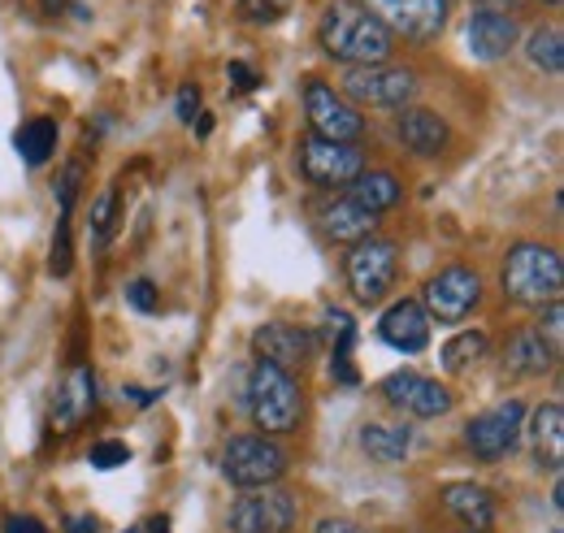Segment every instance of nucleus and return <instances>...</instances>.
<instances>
[{
    "instance_id": "nucleus-31",
    "label": "nucleus",
    "mask_w": 564,
    "mask_h": 533,
    "mask_svg": "<svg viewBox=\"0 0 564 533\" xmlns=\"http://www.w3.org/2000/svg\"><path fill=\"white\" fill-rule=\"evenodd\" d=\"M127 300H131V308H140V313H156V308H161V295H156V286H152L148 278L127 286Z\"/></svg>"
},
{
    "instance_id": "nucleus-34",
    "label": "nucleus",
    "mask_w": 564,
    "mask_h": 533,
    "mask_svg": "<svg viewBox=\"0 0 564 533\" xmlns=\"http://www.w3.org/2000/svg\"><path fill=\"white\" fill-rule=\"evenodd\" d=\"M226 74H230V83H235L239 91H252V87H257V74L243 66V62H230V69H226Z\"/></svg>"
},
{
    "instance_id": "nucleus-29",
    "label": "nucleus",
    "mask_w": 564,
    "mask_h": 533,
    "mask_svg": "<svg viewBox=\"0 0 564 533\" xmlns=\"http://www.w3.org/2000/svg\"><path fill=\"white\" fill-rule=\"evenodd\" d=\"M534 330L547 338V347H552V351H561V338H564V308H561V300H556V304H543V322H539Z\"/></svg>"
},
{
    "instance_id": "nucleus-24",
    "label": "nucleus",
    "mask_w": 564,
    "mask_h": 533,
    "mask_svg": "<svg viewBox=\"0 0 564 533\" xmlns=\"http://www.w3.org/2000/svg\"><path fill=\"white\" fill-rule=\"evenodd\" d=\"M13 148L22 152L26 165H44L57 152V122L53 118H31L22 131L13 134Z\"/></svg>"
},
{
    "instance_id": "nucleus-11",
    "label": "nucleus",
    "mask_w": 564,
    "mask_h": 533,
    "mask_svg": "<svg viewBox=\"0 0 564 533\" xmlns=\"http://www.w3.org/2000/svg\"><path fill=\"white\" fill-rule=\"evenodd\" d=\"M300 170L313 187H348L365 170V156L356 143H335V139H304L300 143Z\"/></svg>"
},
{
    "instance_id": "nucleus-23",
    "label": "nucleus",
    "mask_w": 564,
    "mask_h": 533,
    "mask_svg": "<svg viewBox=\"0 0 564 533\" xmlns=\"http://www.w3.org/2000/svg\"><path fill=\"white\" fill-rule=\"evenodd\" d=\"M91 407H96V378H91L87 369H74L66 391L57 395V425L70 429V425H78Z\"/></svg>"
},
{
    "instance_id": "nucleus-38",
    "label": "nucleus",
    "mask_w": 564,
    "mask_h": 533,
    "mask_svg": "<svg viewBox=\"0 0 564 533\" xmlns=\"http://www.w3.org/2000/svg\"><path fill=\"white\" fill-rule=\"evenodd\" d=\"M48 9H57V0H48Z\"/></svg>"
},
{
    "instance_id": "nucleus-19",
    "label": "nucleus",
    "mask_w": 564,
    "mask_h": 533,
    "mask_svg": "<svg viewBox=\"0 0 564 533\" xmlns=\"http://www.w3.org/2000/svg\"><path fill=\"white\" fill-rule=\"evenodd\" d=\"M322 230H326L335 243H360V239H373L378 217L365 213V208L352 200H335L330 208H322Z\"/></svg>"
},
{
    "instance_id": "nucleus-37",
    "label": "nucleus",
    "mask_w": 564,
    "mask_h": 533,
    "mask_svg": "<svg viewBox=\"0 0 564 533\" xmlns=\"http://www.w3.org/2000/svg\"><path fill=\"white\" fill-rule=\"evenodd\" d=\"M317 533H360V530H356L352 521H322Z\"/></svg>"
},
{
    "instance_id": "nucleus-9",
    "label": "nucleus",
    "mask_w": 564,
    "mask_h": 533,
    "mask_svg": "<svg viewBox=\"0 0 564 533\" xmlns=\"http://www.w3.org/2000/svg\"><path fill=\"white\" fill-rule=\"evenodd\" d=\"M360 9L373 13L391 31V40L404 35L413 44H425L447 26V0H360Z\"/></svg>"
},
{
    "instance_id": "nucleus-14",
    "label": "nucleus",
    "mask_w": 564,
    "mask_h": 533,
    "mask_svg": "<svg viewBox=\"0 0 564 533\" xmlns=\"http://www.w3.org/2000/svg\"><path fill=\"white\" fill-rule=\"evenodd\" d=\"M378 334H382L387 347H395L404 356H417V351H425V342H430V317H425V308L417 300H400V304H391L382 313Z\"/></svg>"
},
{
    "instance_id": "nucleus-20",
    "label": "nucleus",
    "mask_w": 564,
    "mask_h": 533,
    "mask_svg": "<svg viewBox=\"0 0 564 533\" xmlns=\"http://www.w3.org/2000/svg\"><path fill=\"white\" fill-rule=\"evenodd\" d=\"M530 438H534L539 465L552 468V472H561V465H564V412H561V403H543V407L534 412V429H530Z\"/></svg>"
},
{
    "instance_id": "nucleus-5",
    "label": "nucleus",
    "mask_w": 564,
    "mask_h": 533,
    "mask_svg": "<svg viewBox=\"0 0 564 533\" xmlns=\"http://www.w3.org/2000/svg\"><path fill=\"white\" fill-rule=\"evenodd\" d=\"M344 100L373 109H409L417 100V74L404 66H356L344 74Z\"/></svg>"
},
{
    "instance_id": "nucleus-4",
    "label": "nucleus",
    "mask_w": 564,
    "mask_h": 533,
    "mask_svg": "<svg viewBox=\"0 0 564 533\" xmlns=\"http://www.w3.org/2000/svg\"><path fill=\"white\" fill-rule=\"evenodd\" d=\"M221 472L239 490H261V486H274L282 472H286V452H282L274 438H265V434H243V438H230L226 443Z\"/></svg>"
},
{
    "instance_id": "nucleus-28",
    "label": "nucleus",
    "mask_w": 564,
    "mask_h": 533,
    "mask_svg": "<svg viewBox=\"0 0 564 533\" xmlns=\"http://www.w3.org/2000/svg\"><path fill=\"white\" fill-rule=\"evenodd\" d=\"M113 187L109 192H100L96 204H91V243H105L109 239V226H113Z\"/></svg>"
},
{
    "instance_id": "nucleus-1",
    "label": "nucleus",
    "mask_w": 564,
    "mask_h": 533,
    "mask_svg": "<svg viewBox=\"0 0 564 533\" xmlns=\"http://www.w3.org/2000/svg\"><path fill=\"white\" fill-rule=\"evenodd\" d=\"M317 40H322L326 57L344 62L348 69L387 66V57H391V48H395L391 31H387L373 13H365L356 0H335V4L326 9Z\"/></svg>"
},
{
    "instance_id": "nucleus-7",
    "label": "nucleus",
    "mask_w": 564,
    "mask_h": 533,
    "mask_svg": "<svg viewBox=\"0 0 564 533\" xmlns=\"http://www.w3.org/2000/svg\"><path fill=\"white\" fill-rule=\"evenodd\" d=\"M478 300H482V278L465 265H452L443 269V273H434L422 291L425 317L430 322H443V326L465 322L478 308Z\"/></svg>"
},
{
    "instance_id": "nucleus-8",
    "label": "nucleus",
    "mask_w": 564,
    "mask_h": 533,
    "mask_svg": "<svg viewBox=\"0 0 564 533\" xmlns=\"http://www.w3.org/2000/svg\"><path fill=\"white\" fill-rule=\"evenodd\" d=\"M395 269H400V252L391 239H360L348 257V286L360 304H378L395 286Z\"/></svg>"
},
{
    "instance_id": "nucleus-27",
    "label": "nucleus",
    "mask_w": 564,
    "mask_h": 533,
    "mask_svg": "<svg viewBox=\"0 0 564 533\" xmlns=\"http://www.w3.org/2000/svg\"><path fill=\"white\" fill-rule=\"evenodd\" d=\"M404 407L413 412V416H443L447 407H452V391L447 387H438L434 378H417L413 382V391H409V400H404Z\"/></svg>"
},
{
    "instance_id": "nucleus-21",
    "label": "nucleus",
    "mask_w": 564,
    "mask_h": 533,
    "mask_svg": "<svg viewBox=\"0 0 564 533\" xmlns=\"http://www.w3.org/2000/svg\"><path fill=\"white\" fill-rule=\"evenodd\" d=\"M348 200L378 217V213H387V208L400 204V178L387 174V170H360L352 178V196Z\"/></svg>"
},
{
    "instance_id": "nucleus-6",
    "label": "nucleus",
    "mask_w": 564,
    "mask_h": 533,
    "mask_svg": "<svg viewBox=\"0 0 564 533\" xmlns=\"http://www.w3.org/2000/svg\"><path fill=\"white\" fill-rule=\"evenodd\" d=\"M304 113L317 139H335V143H352L365 134V118L352 100H344V91H335L322 78H304Z\"/></svg>"
},
{
    "instance_id": "nucleus-3",
    "label": "nucleus",
    "mask_w": 564,
    "mask_h": 533,
    "mask_svg": "<svg viewBox=\"0 0 564 533\" xmlns=\"http://www.w3.org/2000/svg\"><path fill=\"white\" fill-rule=\"evenodd\" d=\"M248 412H252L257 429L291 434L300 425V382L286 369H274V365L257 360L252 378H248Z\"/></svg>"
},
{
    "instance_id": "nucleus-40",
    "label": "nucleus",
    "mask_w": 564,
    "mask_h": 533,
    "mask_svg": "<svg viewBox=\"0 0 564 533\" xmlns=\"http://www.w3.org/2000/svg\"><path fill=\"white\" fill-rule=\"evenodd\" d=\"M127 533H140V530H127Z\"/></svg>"
},
{
    "instance_id": "nucleus-36",
    "label": "nucleus",
    "mask_w": 564,
    "mask_h": 533,
    "mask_svg": "<svg viewBox=\"0 0 564 533\" xmlns=\"http://www.w3.org/2000/svg\"><path fill=\"white\" fill-rule=\"evenodd\" d=\"M66 530L70 533H96V516H70V521H66Z\"/></svg>"
},
{
    "instance_id": "nucleus-22",
    "label": "nucleus",
    "mask_w": 564,
    "mask_h": 533,
    "mask_svg": "<svg viewBox=\"0 0 564 533\" xmlns=\"http://www.w3.org/2000/svg\"><path fill=\"white\" fill-rule=\"evenodd\" d=\"M360 447L378 465H400L409 456V447H413V434L404 425H365L360 429Z\"/></svg>"
},
{
    "instance_id": "nucleus-32",
    "label": "nucleus",
    "mask_w": 564,
    "mask_h": 533,
    "mask_svg": "<svg viewBox=\"0 0 564 533\" xmlns=\"http://www.w3.org/2000/svg\"><path fill=\"white\" fill-rule=\"evenodd\" d=\"M239 9H243V18H252V22H274V18H279V4H274V0H239Z\"/></svg>"
},
{
    "instance_id": "nucleus-12",
    "label": "nucleus",
    "mask_w": 564,
    "mask_h": 533,
    "mask_svg": "<svg viewBox=\"0 0 564 533\" xmlns=\"http://www.w3.org/2000/svg\"><path fill=\"white\" fill-rule=\"evenodd\" d=\"M521 425H525V403L508 400L491 407V412H482V416H474L465 425V443H469V452L478 460H499V456H508L517 447Z\"/></svg>"
},
{
    "instance_id": "nucleus-35",
    "label": "nucleus",
    "mask_w": 564,
    "mask_h": 533,
    "mask_svg": "<svg viewBox=\"0 0 564 533\" xmlns=\"http://www.w3.org/2000/svg\"><path fill=\"white\" fill-rule=\"evenodd\" d=\"M4 533H44V525H40L35 516H13V521L4 525Z\"/></svg>"
},
{
    "instance_id": "nucleus-16",
    "label": "nucleus",
    "mask_w": 564,
    "mask_h": 533,
    "mask_svg": "<svg viewBox=\"0 0 564 533\" xmlns=\"http://www.w3.org/2000/svg\"><path fill=\"white\" fill-rule=\"evenodd\" d=\"M443 508H447L460 525H469L474 533H487L495 525L491 490H482V486H474V481H452V486H443Z\"/></svg>"
},
{
    "instance_id": "nucleus-25",
    "label": "nucleus",
    "mask_w": 564,
    "mask_h": 533,
    "mask_svg": "<svg viewBox=\"0 0 564 533\" xmlns=\"http://www.w3.org/2000/svg\"><path fill=\"white\" fill-rule=\"evenodd\" d=\"M482 356H487V334L465 330L443 347V369H447V373H465V369H469V365H478Z\"/></svg>"
},
{
    "instance_id": "nucleus-33",
    "label": "nucleus",
    "mask_w": 564,
    "mask_h": 533,
    "mask_svg": "<svg viewBox=\"0 0 564 533\" xmlns=\"http://www.w3.org/2000/svg\"><path fill=\"white\" fill-rule=\"evenodd\" d=\"M196 109H200V91L196 87H183L178 91V118L183 122H196Z\"/></svg>"
},
{
    "instance_id": "nucleus-13",
    "label": "nucleus",
    "mask_w": 564,
    "mask_h": 533,
    "mask_svg": "<svg viewBox=\"0 0 564 533\" xmlns=\"http://www.w3.org/2000/svg\"><path fill=\"white\" fill-rule=\"evenodd\" d=\"M252 351H257V360H265V365H274V369H295V365H304L308 356H313V334L300 330V326H261V330L252 334Z\"/></svg>"
},
{
    "instance_id": "nucleus-18",
    "label": "nucleus",
    "mask_w": 564,
    "mask_h": 533,
    "mask_svg": "<svg viewBox=\"0 0 564 533\" xmlns=\"http://www.w3.org/2000/svg\"><path fill=\"white\" fill-rule=\"evenodd\" d=\"M503 360H508V373H517V378H539V373H547V369L556 365V351L547 347V338L539 330H521V334H512Z\"/></svg>"
},
{
    "instance_id": "nucleus-30",
    "label": "nucleus",
    "mask_w": 564,
    "mask_h": 533,
    "mask_svg": "<svg viewBox=\"0 0 564 533\" xmlns=\"http://www.w3.org/2000/svg\"><path fill=\"white\" fill-rule=\"evenodd\" d=\"M87 460H91L96 468H122L127 460H131V447H127V443H96Z\"/></svg>"
},
{
    "instance_id": "nucleus-2",
    "label": "nucleus",
    "mask_w": 564,
    "mask_h": 533,
    "mask_svg": "<svg viewBox=\"0 0 564 533\" xmlns=\"http://www.w3.org/2000/svg\"><path fill=\"white\" fill-rule=\"evenodd\" d=\"M564 286V261L556 248L543 243H517L503 261V295L525 308L556 304Z\"/></svg>"
},
{
    "instance_id": "nucleus-39",
    "label": "nucleus",
    "mask_w": 564,
    "mask_h": 533,
    "mask_svg": "<svg viewBox=\"0 0 564 533\" xmlns=\"http://www.w3.org/2000/svg\"><path fill=\"white\" fill-rule=\"evenodd\" d=\"M543 4H561V0H543Z\"/></svg>"
},
{
    "instance_id": "nucleus-26",
    "label": "nucleus",
    "mask_w": 564,
    "mask_h": 533,
    "mask_svg": "<svg viewBox=\"0 0 564 533\" xmlns=\"http://www.w3.org/2000/svg\"><path fill=\"white\" fill-rule=\"evenodd\" d=\"M525 53H530V62H534L539 69H547V74H561V66H564V35H561V26H539V31L530 35Z\"/></svg>"
},
{
    "instance_id": "nucleus-10",
    "label": "nucleus",
    "mask_w": 564,
    "mask_h": 533,
    "mask_svg": "<svg viewBox=\"0 0 564 533\" xmlns=\"http://www.w3.org/2000/svg\"><path fill=\"white\" fill-rule=\"evenodd\" d=\"M295 516H300L295 494H286L279 486H261V490H248L243 499H235L230 533H291Z\"/></svg>"
},
{
    "instance_id": "nucleus-15",
    "label": "nucleus",
    "mask_w": 564,
    "mask_h": 533,
    "mask_svg": "<svg viewBox=\"0 0 564 533\" xmlns=\"http://www.w3.org/2000/svg\"><path fill=\"white\" fill-rule=\"evenodd\" d=\"M465 40H469V53L478 62H499L517 44V22L508 13H499V9H478L469 18V26H465Z\"/></svg>"
},
{
    "instance_id": "nucleus-17",
    "label": "nucleus",
    "mask_w": 564,
    "mask_h": 533,
    "mask_svg": "<svg viewBox=\"0 0 564 533\" xmlns=\"http://www.w3.org/2000/svg\"><path fill=\"white\" fill-rule=\"evenodd\" d=\"M400 143L417 156H438L447 148V122L430 109H404L400 118Z\"/></svg>"
}]
</instances>
